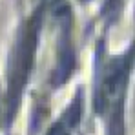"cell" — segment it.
Instances as JSON below:
<instances>
[{
    "label": "cell",
    "mask_w": 135,
    "mask_h": 135,
    "mask_svg": "<svg viewBox=\"0 0 135 135\" xmlns=\"http://www.w3.org/2000/svg\"><path fill=\"white\" fill-rule=\"evenodd\" d=\"M37 31H38V20L31 22L22 35V40H18L15 55L11 59V71H9V112H15L18 95L22 91L29 68H31V60H33V51H35V44H37Z\"/></svg>",
    "instance_id": "6da1fadb"
}]
</instances>
